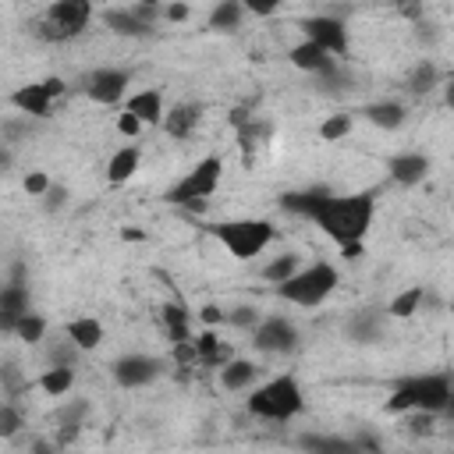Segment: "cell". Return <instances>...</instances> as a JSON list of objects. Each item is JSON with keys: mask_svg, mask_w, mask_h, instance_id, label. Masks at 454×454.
Listing matches in <instances>:
<instances>
[{"mask_svg": "<svg viewBox=\"0 0 454 454\" xmlns=\"http://www.w3.org/2000/svg\"><path fill=\"white\" fill-rule=\"evenodd\" d=\"M365 121L383 128V131H397L404 124V106L397 99H376L365 106Z\"/></svg>", "mask_w": 454, "mask_h": 454, "instance_id": "cell-23", "label": "cell"}, {"mask_svg": "<svg viewBox=\"0 0 454 454\" xmlns=\"http://www.w3.org/2000/svg\"><path fill=\"white\" fill-rule=\"evenodd\" d=\"M67 202V188L64 184H53L50 192H46V209H60Z\"/></svg>", "mask_w": 454, "mask_h": 454, "instance_id": "cell-39", "label": "cell"}, {"mask_svg": "<svg viewBox=\"0 0 454 454\" xmlns=\"http://www.w3.org/2000/svg\"><path fill=\"white\" fill-rule=\"evenodd\" d=\"M301 32H305V39L309 43H316V46H323L330 57H348V28H344V21L340 18H330V14H312V18H305L301 25H298Z\"/></svg>", "mask_w": 454, "mask_h": 454, "instance_id": "cell-9", "label": "cell"}, {"mask_svg": "<svg viewBox=\"0 0 454 454\" xmlns=\"http://www.w3.org/2000/svg\"><path fill=\"white\" fill-rule=\"evenodd\" d=\"M301 408H305V394H301V387L291 372L266 380L248 397V411L259 415V419H270V422H287V419L301 415Z\"/></svg>", "mask_w": 454, "mask_h": 454, "instance_id": "cell-3", "label": "cell"}, {"mask_svg": "<svg viewBox=\"0 0 454 454\" xmlns=\"http://www.w3.org/2000/svg\"><path fill=\"white\" fill-rule=\"evenodd\" d=\"M35 387H39L46 397H64V394L74 387V372L64 369V365H50V369L35 380Z\"/></svg>", "mask_w": 454, "mask_h": 454, "instance_id": "cell-28", "label": "cell"}, {"mask_svg": "<svg viewBox=\"0 0 454 454\" xmlns=\"http://www.w3.org/2000/svg\"><path fill=\"white\" fill-rule=\"evenodd\" d=\"M450 376L447 372H422V376H404L397 380V387L387 397V411L401 415V411H422V415H443L447 401H450Z\"/></svg>", "mask_w": 454, "mask_h": 454, "instance_id": "cell-2", "label": "cell"}, {"mask_svg": "<svg viewBox=\"0 0 454 454\" xmlns=\"http://www.w3.org/2000/svg\"><path fill=\"white\" fill-rule=\"evenodd\" d=\"M287 60H291L298 71H309L312 78H326V74H333V71L340 67L337 57H330L323 46H316V43H309V39H301L298 46H291Z\"/></svg>", "mask_w": 454, "mask_h": 454, "instance_id": "cell-13", "label": "cell"}, {"mask_svg": "<svg viewBox=\"0 0 454 454\" xmlns=\"http://www.w3.org/2000/svg\"><path fill=\"white\" fill-rule=\"evenodd\" d=\"M14 337L25 340V344H39V340L46 337V319H43L39 312H28V316L14 326Z\"/></svg>", "mask_w": 454, "mask_h": 454, "instance_id": "cell-32", "label": "cell"}, {"mask_svg": "<svg viewBox=\"0 0 454 454\" xmlns=\"http://www.w3.org/2000/svg\"><path fill=\"white\" fill-rule=\"evenodd\" d=\"M443 103H447V106L454 110V78H450V82L443 85Z\"/></svg>", "mask_w": 454, "mask_h": 454, "instance_id": "cell-43", "label": "cell"}, {"mask_svg": "<svg viewBox=\"0 0 454 454\" xmlns=\"http://www.w3.org/2000/svg\"><path fill=\"white\" fill-rule=\"evenodd\" d=\"M64 96V82L60 78H46V82H28V85H18L7 103L14 110H21L25 117H50V106L53 99Z\"/></svg>", "mask_w": 454, "mask_h": 454, "instance_id": "cell-8", "label": "cell"}, {"mask_svg": "<svg viewBox=\"0 0 454 454\" xmlns=\"http://www.w3.org/2000/svg\"><path fill=\"white\" fill-rule=\"evenodd\" d=\"M128 82H131V74L124 67H96L85 78V96L99 106H117L128 92Z\"/></svg>", "mask_w": 454, "mask_h": 454, "instance_id": "cell-11", "label": "cell"}, {"mask_svg": "<svg viewBox=\"0 0 454 454\" xmlns=\"http://www.w3.org/2000/svg\"><path fill=\"white\" fill-rule=\"evenodd\" d=\"M259 376V365L248 362V358H231L223 369H220V387L223 390H248Z\"/></svg>", "mask_w": 454, "mask_h": 454, "instance_id": "cell-22", "label": "cell"}, {"mask_svg": "<svg viewBox=\"0 0 454 454\" xmlns=\"http://www.w3.org/2000/svg\"><path fill=\"white\" fill-rule=\"evenodd\" d=\"M199 121H202V106L199 103H174L167 110V117H163V131L170 138H188L199 128Z\"/></svg>", "mask_w": 454, "mask_h": 454, "instance_id": "cell-20", "label": "cell"}, {"mask_svg": "<svg viewBox=\"0 0 454 454\" xmlns=\"http://www.w3.org/2000/svg\"><path fill=\"white\" fill-rule=\"evenodd\" d=\"M443 419L454 422V390H450V401H447V408H443Z\"/></svg>", "mask_w": 454, "mask_h": 454, "instance_id": "cell-45", "label": "cell"}, {"mask_svg": "<svg viewBox=\"0 0 454 454\" xmlns=\"http://www.w3.org/2000/svg\"><path fill=\"white\" fill-rule=\"evenodd\" d=\"M280 209L298 213L312 220L337 248H355L365 241L372 216H376V192H351V195H333L326 188H305V192H287L280 195Z\"/></svg>", "mask_w": 454, "mask_h": 454, "instance_id": "cell-1", "label": "cell"}, {"mask_svg": "<svg viewBox=\"0 0 454 454\" xmlns=\"http://www.w3.org/2000/svg\"><path fill=\"white\" fill-rule=\"evenodd\" d=\"M426 301V287H408V291H401V294H394V301L387 305V312L390 316H397V319H408V316H415L419 312V305Z\"/></svg>", "mask_w": 454, "mask_h": 454, "instance_id": "cell-30", "label": "cell"}, {"mask_svg": "<svg viewBox=\"0 0 454 454\" xmlns=\"http://www.w3.org/2000/svg\"><path fill=\"white\" fill-rule=\"evenodd\" d=\"M348 131H351V114H330V117L319 124V138H323V142H340Z\"/></svg>", "mask_w": 454, "mask_h": 454, "instance_id": "cell-33", "label": "cell"}, {"mask_svg": "<svg viewBox=\"0 0 454 454\" xmlns=\"http://www.w3.org/2000/svg\"><path fill=\"white\" fill-rule=\"evenodd\" d=\"M436 82H440V71H436V64H433V60H419V64L411 67V74H408V89H411L415 96L429 92Z\"/></svg>", "mask_w": 454, "mask_h": 454, "instance_id": "cell-31", "label": "cell"}, {"mask_svg": "<svg viewBox=\"0 0 454 454\" xmlns=\"http://www.w3.org/2000/svg\"><path fill=\"white\" fill-rule=\"evenodd\" d=\"M227 323L231 326H241V330H255L259 326V316H255L252 305H238L234 312H227Z\"/></svg>", "mask_w": 454, "mask_h": 454, "instance_id": "cell-35", "label": "cell"}, {"mask_svg": "<svg viewBox=\"0 0 454 454\" xmlns=\"http://www.w3.org/2000/svg\"><path fill=\"white\" fill-rule=\"evenodd\" d=\"M220 174H223V160H220V156H202V160L167 192V202L188 206V209L202 213V209H206V199H209V195L216 192V184H220Z\"/></svg>", "mask_w": 454, "mask_h": 454, "instance_id": "cell-6", "label": "cell"}, {"mask_svg": "<svg viewBox=\"0 0 454 454\" xmlns=\"http://www.w3.org/2000/svg\"><path fill=\"white\" fill-rule=\"evenodd\" d=\"M124 110H131L142 124H160V128H163V117H167V110H163V92H160V89H142V92L128 96Z\"/></svg>", "mask_w": 454, "mask_h": 454, "instance_id": "cell-19", "label": "cell"}, {"mask_svg": "<svg viewBox=\"0 0 454 454\" xmlns=\"http://www.w3.org/2000/svg\"><path fill=\"white\" fill-rule=\"evenodd\" d=\"M21 184H25V192H28V195H43V199H46V192L53 188V181H50L43 170H32V174H25V181H21Z\"/></svg>", "mask_w": 454, "mask_h": 454, "instance_id": "cell-36", "label": "cell"}, {"mask_svg": "<svg viewBox=\"0 0 454 454\" xmlns=\"http://www.w3.org/2000/svg\"><path fill=\"white\" fill-rule=\"evenodd\" d=\"M160 372H163V362L153 358V355H121V358L114 362V380H117L121 387H128V390L153 383Z\"/></svg>", "mask_w": 454, "mask_h": 454, "instance_id": "cell-12", "label": "cell"}, {"mask_svg": "<svg viewBox=\"0 0 454 454\" xmlns=\"http://www.w3.org/2000/svg\"><path fill=\"white\" fill-rule=\"evenodd\" d=\"M252 344L262 355H287V351L298 348V326L291 319H284V316H266L252 330Z\"/></svg>", "mask_w": 454, "mask_h": 454, "instance_id": "cell-10", "label": "cell"}, {"mask_svg": "<svg viewBox=\"0 0 454 454\" xmlns=\"http://www.w3.org/2000/svg\"><path fill=\"white\" fill-rule=\"evenodd\" d=\"M121 238H124V241H142L145 234H142V231H131V227H128V231H121Z\"/></svg>", "mask_w": 454, "mask_h": 454, "instance_id": "cell-44", "label": "cell"}, {"mask_svg": "<svg viewBox=\"0 0 454 454\" xmlns=\"http://www.w3.org/2000/svg\"><path fill=\"white\" fill-rule=\"evenodd\" d=\"M192 351H195V362H199V365H209V369H223V365L234 358L231 344L220 340L213 330H202V333L192 340Z\"/></svg>", "mask_w": 454, "mask_h": 454, "instance_id": "cell-17", "label": "cell"}, {"mask_svg": "<svg viewBox=\"0 0 454 454\" xmlns=\"http://www.w3.org/2000/svg\"><path fill=\"white\" fill-rule=\"evenodd\" d=\"M337 284H340L337 266H330V262H312V266H301L287 284H280L277 294H280L284 301H291V305L316 309V305H323V301L333 294Z\"/></svg>", "mask_w": 454, "mask_h": 454, "instance_id": "cell-4", "label": "cell"}, {"mask_svg": "<svg viewBox=\"0 0 454 454\" xmlns=\"http://www.w3.org/2000/svg\"><path fill=\"white\" fill-rule=\"evenodd\" d=\"M163 326H167V337H170L174 348L192 340V319L181 305H163Z\"/></svg>", "mask_w": 454, "mask_h": 454, "instance_id": "cell-26", "label": "cell"}, {"mask_svg": "<svg viewBox=\"0 0 454 454\" xmlns=\"http://www.w3.org/2000/svg\"><path fill=\"white\" fill-rule=\"evenodd\" d=\"M199 316H202V323H206V326H216V323H227V312H220L216 305H202V309H199Z\"/></svg>", "mask_w": 454, "mask_h": 454, "instance_id": "cell-40", "label": "cell"}, {"mask_svg": "<svg viewBox=\"0 0 454 454\" xmlns=\"http://www.w3.org/2000/svg\"><path fill=\"white\" fill-rule=\"evenodd\" d=\"M138 160H142L138 145H124V149H117V153L110 156V163H106V177H110V184H124V181L138 170Z\"/></svg>", "mask_w": 454, "mask_h": 454, "instance_id": "cell-25", "label": "cell"}, {"mask_svg": "<svg viewBox=\"0 0 454 454\" xmlns=\"http://www.w3.org/2000/svg\"><path fill=\"white\" fill-rule=\"evenodd\" d=\"M117 131H121L124 138H135V135L142 131V121H138L131 110H121V114H117Z\"/></svg>", "mask_w": 454, "mask_h": 454, "instance_id": "cell-37", "label": "cell"}, {"mask_svg": "<svg viewBox=\"0 0 454 454\" xmlns=\"http://www.w3.org/2000/svg\"><path fill=\"white\" fill-rule=\"evenodd\" d=\"M28 312H32V309H28V287H25L21 277H14V280L4 284V291H0V330H4V333H14V326H18Z\"/></svg>", "mask_w": 454, "mask_h": 454, "instance_id": "cell-14", "label": "cell"}, {"mask_svg": "<svg viewBox=\"0 0 454 454\" xmlns=\"http://www.w3.org/2000/svg\"><path fill=\"white\" fill-rule=\"evenodd\" d=\"M245 11L248 14H259V18H270V14H277V4H255L252 0V4H245Z\"/></svg>", "mask_w": 454, "mask_h": 454, "instance_id": "cell-41", "label": "cell"}, {"mask_svg": "<svg viewBox=\"0 0 454 454\" xmlns=\"http://www.w3.org/2000/svg\"><path fill=\"white\" fill-rule=\"evenodd\" d=\"M103 25H106L114 35H149V32H153L149 25H142V21L131 14V7H110V11H103Z\"/></svg>", "mask_w": 454, "mask_h": 454, "instance_id": "cell-24", "label": "cell"}, {"mask_svg": "<svg viewBox=\"0 0 454 454\" xmlns=\"http://www.w3.org/2000/svg\"><path fill=\"white\" fill-rule=\"evenodd\" d=\"M213 238L234 255V259H255L270 241H273V223L270 220H223V223H213L209 227Z\"/></svg>", "mask_w": 454, "mask_h": 454, "instance_id": "cell-5", "label": "cell"}, {"mask_svg": "<svg viewBox=\"0 0 454 454\" xmlns=\"http://www.w3.org/2000/svg\"><path fill=\"white\" fill-rule=\"evenodd\" d=\"M241 18H245V4H238V0H220V4L209 11V28L234 32V28H241Z\"/></svg>", "mask_w": 454, "mask_h": 454, "instance_id": "cell-27", "label": "cell"}, {"mask_svg": "<svg viewBox=\"0 0 454 454\" xmlns=\"http://www.w3.org/2000/svg\"><path fill=\"white\" fill-rule=\"evenodd\" d=\"M163 18H167V21H188V18H192V7H188V4H167V7H163Z\"/></svg>", "mask_w": 454, "mask_h": 454, "instance_id": "cell-38", "label": "cell"}, {"mask_svg": "<svg viewBox=\"0 0 454 454\" xmlns=\"http://www.w3.org/2000/svg\"><path fill=\"white\" fill-rule=\"evenodd\" d=\"M387 170H390V177H394L397 184L411 188V184L426 181V174H429V156H422V153H397V156L387 163Z\"/></svg>", "mask_w": 454, "mask_h": 454, "instance_id": "cell-18", "label": "cell"}, {"mask_svg": "<svg viewBox=\"0 0 454 454\" xmlns=\"http://www.w3.org/2000/svg\"><path fill=\"white\" fill-rule=\"evenodd\" d=\"M18 429H21V415H18V408H14L11 401H4V404H0V436L11 440Z\"/></svg>", "mask_w": 454, "mask_h": 454, "instance_id": "cell-34", "label": "cell"}, {"mask_svg": "<svg viewBox=\"0 0 454 454\" xmlns=\"http://www.w3.org/2000/svg\"><path fill=\"white\" fill-rule=\"evenodd\" d=\"M298 447L305 454H365L355 436H340V433H301Z\"/></svg>", "mask_w": 454, "mask_h": 454, "instance_id": "cell-16", "label": "cell"}, {"mask_svg": "<svg viewBox=\"0 0 454 454\" xmlns=\"http://www.w3.org/2000/svg\"><path fill=\"white\" fill-rule=\"evenodd\" d=\"M387 316H390L387 309H358V312H351L348 323H344L348 340L351 344H376L383 337V330H387Z\"/></svg>", "mask_w": 454, "mask_h": 454, "instance_id": "cell-15", "label": "cell"}, {"mask_svg": "<svg viewBox=\"0 0 454 454\" xmlns=\"http://www.w3.org/2000/svg\"><path fill=\"white\" fill-rule=\"evenodd\" d=\"M64 337H67L78 351H92V348H99V340H103V323L92 319V316H74V319L64 323Z\"/></svg>", "mask_w": 454, "mask_h": 454, "instance_id": "cell-21", "label": "cell"}, {"mask_svg": "<svg viewBox=\"0 0 454 454\" xmlns=\"http://www.w3.org/2000/svg\"><path fill=\"white\" fill-rule=\"evenodd\" d=\"M298 270H301V266H298V255H294V252H284V255H277V259H270V262L262 266V280L273 284V287H280V284H287Z\"/></svg>", "mask_w": 454, "mask_h": 454, "instance_id": "cell-29", "label": "cell"}, {"mask_svg": "<svg viewBox=\"0 0 454 454\" xmlns=\"http://www.w3.org/2000/svg\"><path fill=\"white\" fill-rule=\"evenodd\" d=\"M32 454H60V447L50 443V440H35V443H32Z\"/></svg>", "mask_w": 454, "mask_h": 454, "instance_id": "cell-42", "label": "cell"}, {"mask_svg": "<svg viewBox=\"0 0 454 454\" xmlns=\"http://www.w3.org/2000/svg\"><path fill=\"white\" fill-rule=\"evenodd\" d=\"M92 21V4L89 0H60L50 4L43 21H39V35L50 43H67L74 35H82Z\"/></svg>", "mask_w": 454, "mask_h": 454, "instance_id": "cell-7", "label": "cell"}]
</instances>
